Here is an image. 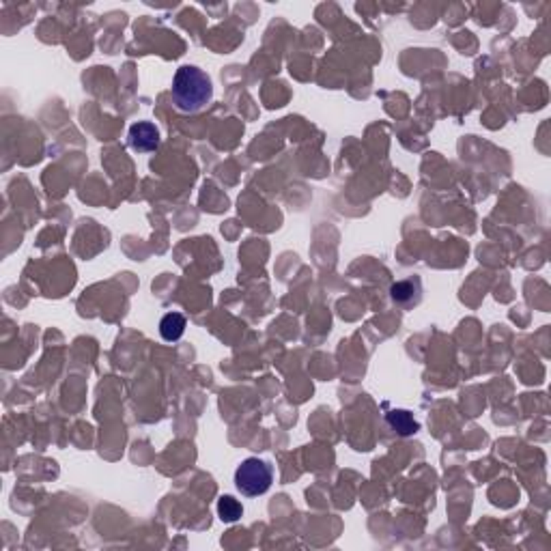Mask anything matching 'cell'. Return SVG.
Listing matches in <instances>:
<instances>
[{"label":"cell","instance_id":"cell-6","mask_svg":"<svg viewBox=\"0 0 551 551\" xmlns=\"http://www.w3.org/2000/svg\"><path fill=\"white\" fill-rule=\"evenodd\" d=\"M218 515H220V519H222L224 523H235L237 519H242L244 508H242V504L235 500V498L222 496V498L218 500Z\"/></svg>","mask_w":551,"mask_h":551},{"label":"cell","instance_id":"cell-5","mask_svg":"<svg viewBox=\"0 0 551 551\" xmlns=\"http://www.w3.org/2000/svg\"><path fill=\"white\" fill-rule=\"evenodd\" d=\"M387 424L395 429L399 435H412L420 429V424L414 420V416L405 410H395L387 414Z\"/></svg>","mask_w":551,"mask_h":551},{"label":"cell","instance_id":"cell-2","mask_svg":"<svg viewBox=\"0 0 551 551\" xmlns=\"http://www.w3.org/2000/svg\"><path fill=\"white\" fill-rule=\"evenodd\" d=\"M274 483V469L267 461L250 456L246 459L237 471H235V487H237L244 496L257 498L263 496Z\"/></svg>","mask_w":551,"mask_h":551},{"label":"cell","instance_id":"cell-1","mask_svg":"<svg viewBox=\"0 0 551 551\" xmlns=\"http://www.w3.org/2000/svg\"><path fill=\"white\" fill-rule=\"evenodd\" d=\"M211 97H213V87L209 75L203 69L194 65H183L177 69L173 80V100L179 110L198 112L211 102Z\"/></svg>","mask_w":551,"mask_h":551},{"label":"cell","instance_id":"cell-4","mask_svg":"<svg viewBox=\"0 0 551 551\" xmlns=\"http://www.w3.org/2000/svg\"><path fill=\"white\" fill-rule=\"evenodd\" d=\"M186 326L188 323H186V317H183L181 312H168V314H164V319L160 321V334H162L164 341L175 343V341H179L183 336Z\"/></svg>","mask_w":551,"mask_h":551},{"label":"cell","instance_id":"cell-7","mask_svg":"<svg viewBox=\"0 0 551 551\" xmlns=\"http://www.w3.org/2000/svg\"><path fill=\"white\" fill-rule=\"evenodd\" d=\"M390 293H392V299L399 301V304H410L412 299H414V301H418L420 284H418L416 280H403V282L392 284Z\"/></svg>","mask_w":551,"mask_h":551},{"label":"cell","instance_id":"cell-3","mask_svg":"<svg viewBox=\"0 0 551 551\" xmlns=\"http://www.w3.org/2000/svg\"><path fill=\"white\" fill-rule=\"evenodd\" d=\"M127 140L134 151L149 153L160 146V132H157V127L149 121H138L129 127Z\"/></svg>","mask_w":551,"mask_h":551}]
</instances>
